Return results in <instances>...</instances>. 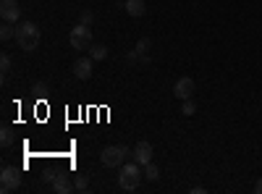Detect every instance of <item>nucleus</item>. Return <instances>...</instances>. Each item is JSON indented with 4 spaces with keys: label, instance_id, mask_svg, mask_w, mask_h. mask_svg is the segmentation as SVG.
<instances>
[{
    "label": "nucleus",
    "instance_id": "obj_18",
    "mask_svg": "<svg viewBox=\"0 0 262 194\" xmlns=\"http://www.w3.org/2000/svg\"><path fill=\"white\" fill-rule=\"evenodd\" d=\"M0 71H3V79H6L8 71H11V55H8V53H3V58H0Z\"/></svg>",
    "mask_w": 262,
    "mask_h": 194
},
{
    "label": "nucleus",
    "instance_id": "obj_9",
    "mask_svg": "<svg viewBox=\"0 0 262 194\" xmlns=\"http://www.w3.org/2000/svg\"><path fill=\"white\" fill-rule=\"evenodd\" d=\"M92 63H95L92 58H79V60L74 63V74H76V79H81V81H84V79H90V76H92Z\"/></svg>",
    "mask_w": 262,
    "mask_h": 194
},
{
    "label": "nucleus",
    "instance_id": "obj_1",
    "mask_svg": "<svg viewBox=\"0 0 262 194\" xmlns=\"http://www.w3.org/2000/svg\"><path fill=\"white\" fill-rule=\"evenodd\" d=\"M39 37L42 34H39V27L34 24V21H18L16 24V42H18L21 50H27V53L37 50Z\"/></svg>",
    "mask_w": 262,
    "mask_h": 194
},
{
    "label": "nucleus",
    "instance_id": "obj_10",
    "mask_svg": "<svg viewBox=\"0 0 262 194\" xmlns=\"http://www.w3.org/2000/svg\"><path fill=\"white\" fill-rule=\"evenodd\" d=\"M53 189H55L58 194H69V191H76V186L69 181V176H63V174H58V176L53 179Z\"/></svg>",
    "mask_w": 262,
    "mask_h": 194
},
{
    "label": "nucleus",
    "instance_id": "obj_19",
    "mask_svg": "<svg viewBox=\"0 0 262 194\" xmlns=\"http://www.w3.org/2000/svg\"><path fill=\"white\" fill-rule=\"evenodd\" d=\"M74 186H76V191H86V186H90V179H86V176H76V181H74Z\"/></svg>",
    "mask_w": 262,
    "mask_h": 194
},
{
    "label": "nucleus",
    "instance_id": "obj_12",
    "mask_svg": "<svg viewBox=\"0 0 262 194\" xmlns=\"http://www.w3.org/2000/svg\"><path fill=\"white\" fill-rule=\"evenodd\" d=\"M13 139H16V137H13V128H11V126H3V128H0V144H3L6 149L13 144Z\"/></svg>",
    "mask_w": 262,
    "mask_h": 194
},
{
    "label": "nucleus",
    "instance_id": "obj_20",
    "mask_svg": "<svg viewBox=\"0 0 262 194\" xmlns=\"http://www.w3.org/2000/svg\"><path fill=\"white\" fill-rule=\"evenodd\" d=\"M149 45H152V42H149L147 37H142V39L137 42V53H139V55H147V50H149Z\"/></svg>",
    "mask_w": 262,
    "mask_h": 194
},
{
    "label": "nucleus",
    "instance_id": "obj_17",
    "mask_svg": "<svg viewBox=\"0 0 262 194\" xmlns=\"http://www.w3.org/2000/svg\"><path fill=\"white\" fill-rule=\"evenodd\" d=\"M32 92H34L37 97H48V92H50V90H48V84H45V81H37L34 87H32Z\"/></svg>",
    "mask_w": 262,
    "mask_h": 194
},
{
    "label": "nucleus",
    "instance_id": "obj_11",
    "mask_svg": "<svg viewBox=\"0 0 262 194\" xmlns=\"http://www.w3.org/2000/svg\"><path fill=\"white\" fill-rule=\"evenodd\" d=\"M123 8H126L128 16H137V18L144 16V11H147V8H144V0H126Z\"/></svg>",
    "mask_w": 262,
    "mask_h": 194
},
{
    "label": "nucleus",
    "instance_id": "obj_5",
    "mask_svg": "<svg viewBox=\"0 0 262 194\" xmlns=\"http://www.w3.org/2000/svg\"><path fill=\"white\" fill-rule=\"evenodd\" d=\"M69 42H71V48H74V50H86V48L92 45V29H90V27H84V24H79L76 29H71Z\"/></svg>",
    "mask_w": 262,
    "mask_h": 194
},
{
    "label": "nucleus",
    "instance_id": "obj_6",
    "mask_svg": "<svg viewBox=\"0 0 262 194\" xmlns=\"http://www.w3.org/2000/svg\"><path fill=\"white\" fill-rule=\"evenodd\" d=\"M0 16H3V21H8V24H18L21 6L16 0H0Z\"/></svg>",
    "mask_w": 262,
    "mask_h": 194
},
{
    "label": "nucleus",
    "instance_id": "obj_13",
    "mask_svg": "<svg viewBox=\"0 0 262 194\" xmlns=\"http://www.w3.org/2000/svg\"><path fill=\"white\" fill-rule=\"evenodd\" d=\"M16 37V24H8V21H3V27H0V39L8 42Z\"/></svg>",
    "mask_w": 262,
    "mask_h": 194
},
{
    "label": "nucleus",
    "instance_id": "obj_16",
    "mask_svg": "<svg viewBox=\"0 0 262 194\" xmlns=\"http://www.w3.org/2000/svg\"><path fill=\"white\" fill-rule=\"evenodd\" d=\"M181 113H184V116H194V113H196V105L191 102V97H189V100H181Z\"/></svg>",
    "mask_w": 262,
    "mask_h": 194
},
{
    "label": "nucleus",
    "instance_id": "obj_3",
    "mask_svg": "<svg viewBox=\"0 0 262 194\" xmlns=\"http://www.w3.org/2000/svg\"><path fill=\"white\" fill-rule=\"evenodd\" d=\"M128 155H131L128 147H123V144H118V147H105L102 153H100V163H102L105 168H121Z\"/></svg>",
    "mask_w": 262,
    "mask_h": 194
},
{
    "label": "nucleus",
    "instance_id": "obj_4",
    "mask_svg": "<svg viewBox=\"0 0 262 194\" xmlns=\"http://www.w3.org/2000/svg\"><path fill=\"white\" fill-rule=\"evenodd\" d=\"M21 186V170L6 165L3 170H0V191L8 194V191H16Z\"/></svg>",
    "mask_w": 262,
    "mask_h": 194
},
{
    "label": "nucleus",
    "instance_id": "obj_2",
    "mask_svg": "<svg viewBox=\"0 0 262 194\" xmlns=\"http://www.w3.org/2000/svg\"><path fill=\"white\" fill-rule=\"evenodd\" d=\"M142 181V165L137 160H131V163H123L121 165V176H118V186L123 191H134Z\"/></svg>",
    "mask_w": 262,
    "mask_h": 194
},
{
    "label": "nucleus",
    "instance_id": "obj_7",
    "mask_svg": "<svg viewBox=\"0 0 262 194\" xmlns=\"http://www.w3.org/2000/svg\"><path fill=\"white\" fill-rule=\"evenodd\" d=\"M131 158H134L139 165H147V163H152V144L149 142H137V147H134V153H131Z\"/></svg>",
    "mask_w": 262,
    "mask_h": 194
},
{
    "label": "nucleus",
    "instance_id": "obj_23",
    "mask_svg": "<svg viewBox=\"0 0 262 194\" xmlns=\"http://www.w3.org/2000/svg\"><path fill=\"white\" fill-rule=\"evenodd\" d=\"M254 191H257V194H262V179H259V181L254 184Z\"/></svg>",
    "mask_w": 262,
    "mask_h": 194
},
{
    "label": "nucleus",
    "instance_id": "obj_22",
    "mask_svg": "<svg viewBox=\"0 0 262 194\" xmlns=\"http://www.w3.org/2000/svg\"><path fill=\"white\" fill-rule=\"evenodd\" d=\"M137 58H142V55H139V53H137V48H134V50H131V53H128V55H126V60H128V63H134V60H137Z\"/></svg>",
    "mask_w": 262,
    "mask_h": 194
},
{
    "label": "nucleus",
    "instance_id": "obj_8",
    "mask_svg": "<svg viewBox=\"0 0 262 194\" xmlns=\"http://www.w3.org/2000/svg\"><path fill=\"white\" fill-rule=\"evenodd\" d=\"M173 95H176L179 100H189V97L194 95V79L181 76V79L176 81V87H173Z\"/></svg>",
    "mask_w": 262,
    "mask_h": 194
},
{
    "label": "nucleus",
    "instance_id": "obj_15",
    "mask_svg": "<svg viewBox=\"0 0 262 194\" xmlns=\"http://www.w3.org/2000/svg\"><path fill=\"white\" fill-rule=\"evenodd\" d=\"M144 179L158 181V179H160V168H158L155 163H147V165H144Z\"/></svg>",
    "mask_w": 262,
    "mask_h": 194
},
{
    "label": "nucleus",
    "instance_id": "obj_21",
    "mask_svg": "<svg viewBox=\"0 0 262 194\" xmlns=\"http://www.w3.org/2000/svg\"><path fill=\"white\" fill-rule=\"evenodd\" d=\"M92 18H95L92 11H81V24H84V27H90V24H92Z\"/></svg>",
    "mask_w": 262,
    "mask_h": 194
},
{
    "label": "nucleus",
    "instance_id": "obj_14",
    "mask_svg": "<svg viewBox=\"0 0 262 194\" xmlns=\"http://www.w3.org/2000/svg\"><path fill=\"white\" fill-rule=\"evenodd\" d=\"M90 58L92 60H105L107 58V48L105 45H90Z\"/></svg>",
    "mask_w": 262,
    "mask_h": 194
}]
</instances>
